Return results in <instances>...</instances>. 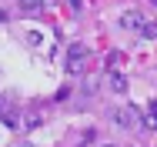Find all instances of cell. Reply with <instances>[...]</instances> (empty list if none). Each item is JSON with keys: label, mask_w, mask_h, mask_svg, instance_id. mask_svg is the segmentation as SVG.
Masks as SVG:
<instances>
[{"label": "cell", "mask_w": 157, "mask_h": 147, "mask_svg": "<svg viewBox=\"0 0 157 147\" xmlns=\"http://www.w3.org/2000/svg\"><path fill=\"white\" fill-rule=\"evenodd\" d=\"M107 87L114 90V94H124V90H127V80H124V74L110 70V74H107Z\"/></svg>", "instance_id": "cell-3"}, {"label": "cell", "mask_w": 157, "mask_h": 147, "mask_svg": "<svg viewBox=\"0 0 157 147\" xmlns=\"http://www.w3.org/2000/svg\"><path fill=\"white\" fill-rule=\"evenodd\" d=\"M17 3H20L24 10H40V7H44V0H17Z\"/></svg>", "instance_id": "cell-8"}, {"label": "cell", "mask_w": 157, "mask_h": 147, "mask_svg": "<svg viewBox=\"0 0 157 147\" xmlns=\"http://www.w3.org/2000/svg\"><path fill=\"white\" fill-rule=\"evenodd\" d=\"M121 64H124V54H121V50H110V54H107V67H110V70H117Z\"/></svg>", "instance_id": "cell-7"}, {"label": "cell", "mask_w": 157, "mask_h": 147, "mask_svg": "<svg viewBox=\"0 0 157 147\" xmlns=\"http://www.w3.org/2000/svg\"><path fill=\"white\" fill-rule=\"evenodd\" d=\"M144 20H147V17H144V10H137V7L121 14V27H124V30H140V24H144Z\"/></svg>", "instance_id": "cell-2"}, {"label": "cell", "mask_w": 157, "mask_h": 147, "mask_svg": "<svg viewBox=\"0 0 157 147\" xmlns=\"http://www.w3.org/2000/svg\"><path fill=\"white\" fill-rule=\"evenodd\" d=\"M107 147H110V144H107Z\"/></svg>", "instance_id": "cell-10"}, {"label": "cell", "mask_w": 157, "mask_h": 147, "mask_svg": "<svg viewBox=\"0 0 157 147\" xmlns=\"http://www.w3.org/2000/svg\"><path fill=\"white\" fill-rule=\"evenodd\" d=\"M144 127H147V130H157V100L147 107V114H144Z\"/></svg>", "instance_id": "cell-5"}, {"label": "cell", "mask_w": 157, "mask_h": 147, "mask_svg": "<svg viewBox=\"0 0 157 147\" xmlns=\"http://www.w3.org/2000/svg\"><path fill=\"white\" fill-rule=\"evenodd\" d=\"M0 20H7V14H3V10H0Z\"/></svg>", "instance_id": "cell-9"}, {"label": "cell", "mask_w": 157, "mask_h": 147, "mask_svg": "<svg viewBox=\"0 0 157 147\" xmlns=\"http://www.w3.org/2000/svg\"><path fill=\"white\" fill-rule=\"evenodd\" d=\"M114 120H117L121 127H134V107H121V110H114Z\"/></svg>", "instance_id": "cell-4"}, {"label": "cell", "mask_w": 157, "mask_h": 147, "mask_svg": "<svg viewBox=\"0 0 157 147\" xmlns=\"http://www.w3.org/2000/svg\"><path fill=\"white\" fill-rule=\"evenodd\" d=\"M87 44H70V50H67V74H84V67H87Z\"/></svg>", "instance_id": "cell-1"}, {"label": "cell", "mask_w": 157, "mask_h": 147, "mask_svg": "<svg viewBox=\"0 0 157 147\" xmlns=\"http://www.w3.org/2000/svg\"><path fill=\"white\" fill-rule=\"evenodd\" d=\"M140 37H144V40H157V24L154 20H144V24H140Z\"/></svg>", "instance_id": "cell-6"}]
</instances>
